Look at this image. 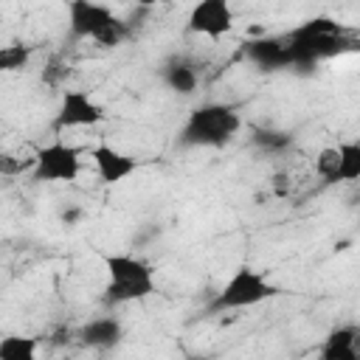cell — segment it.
I'll return each mask as SVG.
<instances>
[{
    "label": "cell",
    "mask_w": 360,
    "mask_h": 360,
    "mask_svg": "<svg viewBox=\"0 0 360 360\" xmlns=\"http://www.w3.org/2000/svg\"><path fill=\"white\" fill-rule=\"evenodd\" d=\"M242 127V118L233 107L228 104H217V101H208V104H200L188 112L177 141L183 146H225Z\"/></svg>",
    "instance_id": "6da1fadb"
},
{
    "label": "cell",
    "mask_w": 360,
    "mask_h": 360,
    "mask_svg": "<svg viewBox=\"0 0 360 360\" xmlns=\"http://www.w3.org/2000/svg\"><path fill=\"white\" fill-rule=\"evenodd\" d=\"M110 281L104 284V301L107 304H127V301H143L158 292L155 287V270L129 253H112L104 259Z\"/></svg>",
    "instance_id": "7a4b0ae2"
},
{
    "label": "cell",
    "mask_w": 360,
    "mask_h": 360,
    "mask_svg": "<svg viewBox=\"0 0 360 360\" xmlns=\"http://www.w3.org/2000/svg\"><path fill=\"white\" fill-rule=\"evenodd\" d=\"M278 292V287L256 267L250 264H239L231 278L214 292V298L208 301L205 312L208 315H219V312H228V309H245V307H256L267 298H273Z\"/></svg>",
    "instance_id": "3957f363"
},
{
    "label": "cell",
    "mask_w": 360,
    "mask_h": 360,
    "mask_svg": "<svg viewBox=\"0 0 360 360\" xmlns=\"http://www.w3.org/2000/svg\"><path fill=\"white\" fill-rule=\"evenodd\" d=\"M82 172V149L53 141L34 155V180L39 183H73Z\"/></svg>",
    "instance_id": "277c9868"
},
{
    "label": "cell",
    "mask_w": 360,
    "mask_h": 360,
    "mask_svg": "<svg viewBox=\"0 0 360 360\" xmlns=\"http://www.w3.org/2000/svg\"><path fill=\"white\" fill-rule=\"evenodd\" d=\"M104 118H107L104 107L87 90H65L59 110H56V118H53V127L56 129L93 127V124H101Z\"/></svg>",
    "instance_id": "5b68a950"
},
{
    "label": "cell",
    "mask_w": 360,
    "mask_h": 360,
    "mask_svg": "<svg viewBox=\"0 0 360 360\" xmlns=\"http://www.w3.org/2000/svg\"><path fill=\"white\" fill-rule=\"evenodd\" d=\"M115 20L112 8L90 0H70L68 3V25L76 39H96L110 22Z\"/></svg>",
    "instance_id": "8992f818"
},
{
    "label": "cell",
    "mask_w": 360,
    "mask_h": 360,
    "mask_svg": "<svg viewBox=\"0 0 360 360\" xmlns=\"http://www.w3.org/2000/svg\"><path fill=\"white\" fill-rule=\"evenodd\" d=\"M233 28V8L225 0H200L188 14V31L211 39L225 37Z\"/></svg>",
    "instance_id": "52a82bcc"
},
{
    "label": "cell",
    "mask_w": 360,
    "mask_h": 360,
    "mask_svg": "<svg viewBox=\"0 0 360 360\" xmlns=\"http://www.w3.org/2000/svg\"><path fill=\"white\" fill-rule=\"evenodd\" d=\"M90 158H93V163H96V172H98L101 183H107V186H115V183L127 180V177L138 169V160H135V158H129V155L112 149L110 143L93 146V149H90Z\"/></svg>",
    "instance_id": "ba28073f"
},
{
    "label": "cell",
    "mask_w": 360,
    "mask_h": 360,
    "mask_svg": "<svg viewBox=\"0 0 360 360\" xmlns=\"http://www.w3.org/2000/svg\"><path fill=\"white\" fill-rule=\"evenodd\" d=\"M121 338H124V326L115 315L93 318L79 329V340L90 349H112L121 343Z\"/></svg>",
    "instance_id": "9c48e42d"
},
{
    "label": "cell",
    "mask_w": 360,
    "mask_h": 360,
    "mask_svg": "<svg viewBox=\"0 0 360 360\" xmlns=\"http://www.w3.org/2000/svg\"><path fill=\"white\" fill-rule=\"evenodd\" d=\"M284 37H256L245 42V53L250 62H256L264 70H278L287 68V53H284Z\"/></svg>",
    "instance_id": "30bf717a"
},
{
    "label": "cell",
    "mask_w": 360,
    "mask_h": 360,
    "mask_svg": "<svg viewBox=\"0 0 360 360\" xmlns=\"http://www.w3.org/2000/svg\"><path fill=\"white\" fill-rule=\"evenodd\" d=\"M321 360H360L357 354V326H338L326 335L321 346Z\"/></svg>",
    "instance_id": "8fae6325"
},
{
    "label": "cell",
    "mask_w": 360,
    "mask_h": 360,
    "mask_svg": "<svg viewBox=\"0 0 360 360\" xmlns=\"http://www.w3.org/2000/svg\"><path fill=\"white\" fill-rule=\"evenodd\" d=\"M163 82L177 96H191L197 90V84H200V76H197V70L188 62H169L163 68Z\"/></svg>",
    "instance_id": "7c38bea8"
},
{
    "label": "cell",
    "mask_w": 360,
    "mask_h": 360,
    "mask_svg": "<svg viewBox=\"0 0 360 360\" xmlns=\"http://www.w3.org/2000/svg\"><path fill=\"white\" fill-rule=\"evenodd\" d=\"M338 149V169H335V183H354L360 180V143L346 141Z\"/></svg>",
    "instance_id": "4fadbf2b"
},
{
    "label": "cell",
    "mask_w": 360,
    "mask_h": 360,
    "mask_svg": "<svg viewBox=\"0 0 360 360\" xmlns=\"http://www.w3.org/2000/svg\"><path fill=\"white\" fill-rule=\"evenodd\" d=\"M39 340L31 335H3L0 338V360H39Z\"/></svg>",
    "instance_id": "5bb4252c"
},
{
    "label": "cell",
    "mask_w": 360,
    "mask_h": 360,
    "mask_svg": "<svg viewBox=\"0 0 360 360\" xmlns=\"http://www.w3.org/2000/svg\"><path fill=\"white\" fill-rule=\"evenodd\" d=\"M250 141L259 149L270 152V155H278V152H284V149L292 146V135L284 132V129H273V127H256L253 135H250Z\"/></svg>",
    "instance_id": "9a60e30c"
},
{
    "label": "cell",
    "mask_w": 360,
    "mask_h": 360,
    "mask_svg": "<svg viewBox=\"0 0 360 360\" xmlns=\"http://www.w3.org/2000/svg\"><path fill=\"white\" fill-rule=\"evenodd\" d=\"M31 62V45L22 42H11L0 48V73H11V70H22Z\"/></svg>",
    "instance_id": "2e32d148"
},
{
    "label": "cell",
    "mask_w": 360,
    "mask_h": 360,
    "mask_svg": "<svg viewBox=\"0 0 360 360\" xmlns=\"http://www.w3.org/2000/svg\"><path fill=\"white\" fill-rule=\"evenodd\" d=\"M127 37H129V25H127L124 20H118V17H115V20H112V22H110L98 37H96V42H98L101 48H115V45H121Z\"/></svg>",
    "instance_id": "e0dca14e"
},
{
    "label": "cell",
    "mask_w": 360,
    "mask_h": 360,
    "mask_svg": "<svg viewBox=\"0 0 360 360\" xmlns=\"http://www.w3.org/2000/svg\"><path fill=\"white\" fill-rule=\"evenodd\" d=\"M335 169H338V149L335 146H323L315 158V172L326 180V183H335Z\"/></svg>",
    "instance_id": "ac0fdd59"
},
{
    "label": "cell",
    "mask_w": 360,
    "mask_h": 360,
    "mask_svg": "<svg viewBox=\"0 0 360 360\" xmlns=\"http://www.w3.org/2000/svg\"><path fill=\"white\" fill-rule=\"evenodd\" d=\"M28 169H34V158H31V160H20V158H14V155H0V174L14 177V174H22V172H28Z\"/></svg>",
    "instance_id": "d6986e66"
},
{
    "label": "cell",
    "mask_w": 360,
    "mask_h": 360,
    "mask_svg": "<svg viewBox=\"0 0 360 360\" xmlns=\"http://www.w3.org/2000/svg\"><path fill=\"white\" fill-rule=\"evenodd\" d=\"M65 76H68V65H65L62 59H51L48 68L42 70V82H45V84H59Z\"/></svg>",
    "instance_id": "ffe728a7"
},
{
    "label": "cell",
    "mask_w": 360,
    "mask_h": 360,
    "mask_svg": "<svg viewBox=\"0 0 360 360\" xmlns=\"http://www.w3.org/2000/svg\"><path fill=\"white\" fill-rule=\"evenodd\" d=\"M290 188H292V180H290L287 172H276V174L270 177V194H276V197H287Z\"/></svg>",
    "instance_id": "44dd1931"
},
{
    "label": "cell",
    "mask_w": 360,
    "mask_h": 360,
    "mask_svg": "<svg viewBox=\"0 0 360 360\" xmlns=\"http://www.w3.org/2000/svg\"><path fill=\"white\" fill-rule=\"evenodd\" d=\"M79 219H82V208H68V211L62 214V222H65V225H76Z\"/></svg>",
    "instance_id": "7402d4cb"
},
{
    "label": "cell",
    "mask_w": 360,
    "mask_h": 360,
    "mask_svg": "<svg viewBox=\"0 0 360 360\" xmlns=\"http://www.w3.org/2000/svg\"><path fill=\"white\" fill-rule=\"evenodd\" d=\"M186 360H211V357H202V354H191V357H186Z\"/></svg>",
    "instance_id": "603a6c76"
},
{
    "label": "cell",
    "mask_w": 360,
    "mask_h": 360,
    "mask_svg": "<svg viewBox=\"0 0 360 360\" xmlns=\"http://www.w3.org/2000/svg\"><path fill=\"white\" fill-rule=\"evenodd\" d=\"M0 338H3V332H0Z\"/></svg>",
    "instance_id": "cb8c5ba5"
}]
</instances>
